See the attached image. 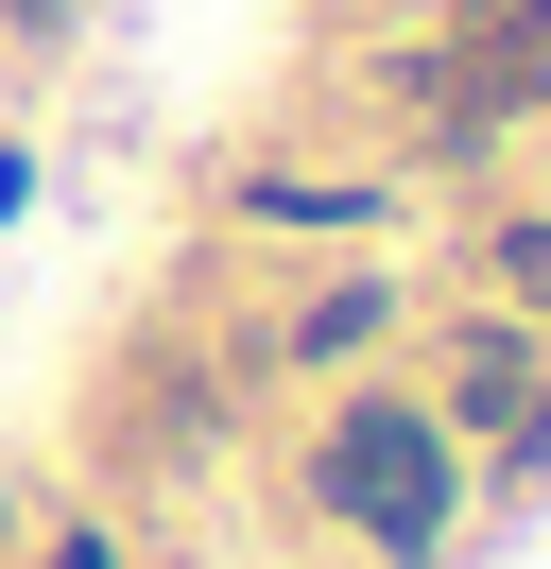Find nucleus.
<instances>
[{"instance_id": "7", "label": "nucleus", "mask_w": 551, "mask_h": 569, "mask_svg": "<svg viewBox=\"0 0 551 569\" xmlns=\"http://www.w3.org/2000/svg\"><path fill=\"white\" fill-rule=\"evenodd\" d=\"M52 569H121V552H103V535H69V552H52Z\"/></svg>"}, {"instance_id": "5", "label": "nucleus", "mask_w": 551, "mask_h": 569, "mask_svg": "<svg viewBox=\"0 0 551 569\" xmlns=\"http://www.w3.org/2000/svg\"><path fill=\"white\" fill-rule=\"evenodd\" d=\"M500 431H517V483H551V380H534V397H517V415H500Z\"/></svg>"}, {"instance_id": "1", "label": "nucleus", "mask_w": 551, "mask_h": 569, "mask_svg": "<svg viewBox=\"0 0 551 569\" xmlns=\"http://www.w3.org/2000/svg\"><path fill=\"white\" fill-rule=\"evenodd\" d=\"M310 500L362 518L397 569H431L448 552V415H431V397H344V431L310 449Z\"/></svg>"}, {"instance_id": "8", "label": "nucleus", "mask_w": 551, "mask_h": 569, "mask_svg": "<svg viewBox=\"0 0 551 569\" xmlns=\"http://www.w3.org/2000/svg\"><path fill=\"white\" fill-rule=\"evenodd\" d=\"M18 190H34V173H18V156H0V224H18Z\"/></svg>"}, {"instance_id": "4", "label": "nucleus", "mask_w": 551, "mask_h": 569, "mask_svg": "<svg viewBox=\"0 0 551 569\" xmlns=\"http://www.w3.org/2000/svg\"><path fill=\"white\" fill-rule=\"evenodd\" d=\"M500 293H517V328H551V208L500 224Z\"/></svg>"}, {"instance_id": "6", "label": "nucleus", "mask_w": 551, "mask_h": 569, "mask_svg": "<svg viewBox=\"0 0 551 569\" xmlns=\"http://www.w3.org/2000/svg\"><path fill=\"white\" fill-rule=\"evenodd\" d=\"M0 18H18V36H69V0H0Z\"/></svg>"}, {"instance_id": "3", "label": "nucleus", "mask_w": 551, "mask_h": 569, "mask_svg": "<svg viewBox=\"0 0 551 569\" xmlns=\"http://www.w3.org/2000/svg\"><path fill=\"white\" fill-rule=\"evenodd\" d=\"M379 328H397V293H379V277H328V293L293 311V362H362Z\"/></svg>"}, {"instance_id": "2", "label": "nucleus", "mask_w": 551, "mask_h": 569, "mask_svg": "<svg viewBox=\"0 0 551 569\" xmlns=\"http://www.w3.org/2000/svg\"><path fill=\"white\" fill-rule=\"evenodd\" d=\"M534 380H551V362H534V328H465V346H448V415H517Z\"/></svg>"}]
</instances>
